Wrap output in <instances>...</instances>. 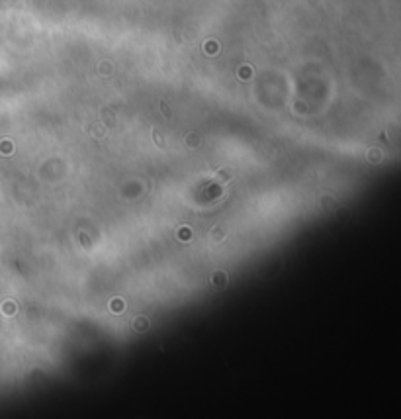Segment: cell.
Instances as JSON below:
<instances>
[{"label":"cell","instance_id":"cell-1","mask_svg":"<svg viewBox=\"0 0 401 419\" xmlns=\"http://www.w3.org/2000/svg\"><path fill=\"white\" fill-rule=\"evenodd\" d=\"M217 176H219V180H231V171H219Z\"/></svg>","mask_w":401,"mask_h":419}]
</instances>
